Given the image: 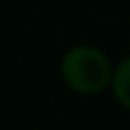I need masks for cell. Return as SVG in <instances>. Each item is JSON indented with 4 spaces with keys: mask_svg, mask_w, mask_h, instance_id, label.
Listing matches in <instances>:
<instances>
[{
    "mask_svg": "<svg viewBox=\"0 0 130 130\" xmlns=\"http://www.w3.org/2000/svg\"><path fill=\"white\" fill-rule=\"evenodd\" d=\"M62 73L73 89L85 91V94L101 91L110 82L107 57L98 53L96 48H87V46H80L66 53L62 62Z\"/></svg>",
    "mask_w": 130,
    "mask_h": 130,
    "instance_id": "1",
    "label": "cell"
},
{
    "mask_svg": "<svg viewBox=\"0 0 130 130\" xmlns=\"http://www.w3.org/2000/svg\"><path fill=\"white\" fill-rule=\"evenodd\" d=\"M112 85H114V94H117V98H119L126 107H130V57H126V59L119 64Z\"/></svg>",
    "mask_w": 130,
    "mask_h": 130,
    "instance_id": "2",
    "label": "cell"
}]
</instances>
